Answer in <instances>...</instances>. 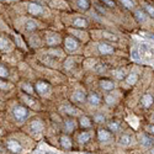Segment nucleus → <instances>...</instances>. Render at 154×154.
I'll list each match as a JSON object with an SVG mask.
<instances>
[{
    "mask_svg": "<svg viewBox=\"0 0 154 154\" xmlns=\"http://www.w3.org/2000/svg\"><path fill=\"white\" fill-rule=\"evenodd\" d=\"M104 37L107 38V40H110V41H117V37L115 36V35H112V33H109V32H105L104 33Z\"/></svg>",
    "mask_w": 154,
    "mask_h": 154,
    "instance_id": "34",
    "label": "nucleus"
},
{
    "mask_svg": "<svg viewBox=\"0 0 154 154\" xmlns=\"http://www.w3.org/2000/svg\"><path fill=\"white\" fill-rule=\"evenodd\" d=\"M74 127H75V122L73 120H67L64 122V128H66L67 132H72L74 130Z\"/></svg>",
    "mask_w": 154,
    "mask_h": 154,
    "instance_id": "25",
    "label": "nucleus"
},
{
    "mask_svg": "<svg viewBox=\"0 0 154 154\" xmlns=\"http://www.w3.org/2000/svg\"><path fill=\"white\" fill-rule=\"evenodd\" d=\"M144 11L149 16H153L154 17V6L149 5V4H144Z\"/></svg>",
    "mask_w": 154,
    "mask_h": 154,
    "instance_id": "30",
    "label": "nucleus"
},
{
    "mask_svg": "<svg viewBox=\"0 0 154 154\" xmlns=\"http://www.w3.org/2000/svg\"><path fill=\"white\" fill-rule=\"evenodd\" d=\"M137 79H138L137 73H131L130 75L127 76L126 82H127V84H130V85H134V84H136V82H137Z\"/></svg>",
    "mask_w": 154,
    "mask_h": 154,
    "instance_id": "23",
    "label": "nucleus"
},
{
    "mask_svg": "<svg viewBox=\"0 0 154 154\" xmlns=\"http://www.w3.org/2000/svg\"><path fill=\"white\" fill-rule=\"evenodd\" d=\"M140 143H142V146L146 148H150L154 144V140L148 136H142L140 137Z\"/></svg>",
    "mask_w": 154,
    "mask_h": 154,
    "instance_id": "13",
    "label": "nucleus"
},
{
    "mask_svg": "<svg viewBox=\"0 0 154 154\" xmlns=\"http://www.w3.org/2000/svg\"><path fill=\"white\" fill-rule=\"evenodd\" d=\"M12 113H14V117L17 121H23V120H26L27 116H29L27 109L23 107V106H15L14 110H12Z\"/></svg>",
    "mask_w": 154,
    "mask_h": 154,
    "instance_id": "1",
    "label": "nucleus"
},
{
    "mask_svg": "<svg viewBox=\"0 0 154 154\" xmlns=\"http://www.w3.org/2000/svg\"><path fill=\"white\" fill-rule=\"evenodd\" d=\"M23 101H25V104L29 105V106L32 107V109H36V107H37V102H36L33 99H31L30 96H23Z\"/></svg>",
    "mask_w": 154,
    "mask_h": 154,
    "instance_id": "24",
    "label": "nucleus"
},
{
    "mask_svg": "<svg viewBox=\"0 0 154 154\" xmlns=\"http://www.w3.org/2000/svg\"><path fill=\"white\" fill-rule=\"evenodd\" d=\"M100 86H101V89H104V90H112L115 88V84L111 80H101Z\"/></svg>",
    "mask_w": 154,
    "mask_h": 154,
    "instance_id": "17",
    "label": "nucleus"
},
{
    "mask_svg": "<svg viewBox=\"0 0 154 154\" xmlns=\"http://www.w3.org/2000/svg\"><path fill=\"white\" fill-rule=\"evenodd\" d=\"M113 76L117 80H122V79H125V73H123V70L116 69V70H113Z\"/></svg>",
    "mask_w": 154,
    "mask_h": 154,
    "instance_id": "29",
    "label": "nucleus"
},
{
    "mask_svg": "<svg viewBox=\"0 0 154 154\" xmlns=\"http://www.w3.org/2000/svg\"><path fill=\"white\" fill-rule=\"evenodd\" d=\"M46 42H47L48 46H57V45H59V42H60V37H59L58 35L52 33V35H49V36L47 37Z\"/></svg>",
    "mask_w": 154,
    "mask_h": 154,
    "instance_id": "9",
    "label": "nucleus"
},
{
    "mask_svg": "<svg viewBox=\"0 0 154 154\" xmlns=\"http://www.w3.org/2000/svg\"><path fill=\"white\" fill-rule=\"evenodd\" d=\"M121 4H122L126 9H128V10H131V9L134 8V3L132 2V0H121Z\"/></svg>",
    "mask_w": 154,
    "mask_h": 154,
    "instance_id": "27",
    "label": "nucleus"
},
{
    "mask_svg": "<svg viewBox=\"0 0 154 154\" xmlns=\"http://www.w3.org/2000/svg\"><path fill=\"white\" fill-rule=\"evenodd\" d=\"M22 89H23L25 91H27L29 94H32V91H33V90H32V86H31L30 84H23V85H22Z\"/></svg>",
    "mask_w": 154,
    "mask_h": 154,
    "instance_id": "35",
    "label": "nucleus"
},
{
    "mask_svg": "<svg viewBox=\"0 0 154 154\" xmlns=\"http://www.w3.org/2000/svg\"><path fill=\"white\" fill-rule=\"evenodd\" d=\"M149 130H150V132L154 134V126H150V128H149Z\"/></svg>",
    "mask_w": 154,
    "mask_h": 154,
    "instance_id": "40",
    "label": "nucleus"
},
{
    "mask_svg": "<svg viewBox=\"0 0 154 154\" xmlns=\"http://www.w3.org/2000/svg\"><path fill=\"white\" fill-rule=\"evenodd\" d=\"M64 46H66V48L69 51V52H75V51L79 48L78 41L73 37H67L66 40H64Z\"/></svg>",
    "mask_w": 154,
    "mask_h": 154,
    "instance_id": "2",
    "label": "nucleus"
},
{
    "mask_svg": "<svg viewBox=\"0 0 154 154\" xmlns=\"http://www.w3.org/2000/svg\"><path fill=\"white\" fill-rule=\"evenodd\" d=\"M27 10H29V12H30L31 15H35V16L41 15L42 12H43V8H42L40 4H36V3H31V4H29Z\"/></svg>",
    "mask_w": 154,
    "mask_h": 154,
    "instance_id": "4",
    "label": "nucleus"
},
{
    "mask_svg": "<svg viewBox=\"0 0 154 154\" xmlns=\"http://www.w3.org/2000/svg\"><path fill=\"white\" fill-rule=\"evenodd\" d=\"M0 49H2L3 52H6V51L10 49V42H9L8 38L0 37Z\"/></svg>",
    "mask_w": 154,
    "mask_h": 154,
    "instance_id": "16",
    "label": "nucleus"
},
{
    "mask_svg": "<svg viewBox=\"0 0 154 154\" xmlns=\"http://www.w3.org/2000/svg\"><path fill=\"white\" fill-rule=\"evenodd\" d=\"M109 128H110L111 131H113V132H117V131H119V128H120V125H119V122L112 121V122L109 123Z\"/></svg>",
    "mask_w": 154,
    "mask_h": 154,
    "instance_id": "32",
    "label": "nucleus"
},
{
    "mask_svg": "<svg viewBox=\"0 0 154 154\" xmlns=\"http://www.w3.org/2000/svg\"><path fill=\"white\" fill-rule=\"evenodd\" d=\"M79 123H80V126H82L83 128H90V127H91V120L89 119V117H86V116L80 117Z\"/></svg>",
    "mask_w": 154,
    "mask_h": 154,
    "instance_id": "19",
    "label": "nucleus"
},
{
    "mask_svg": "<svg viewBox=\"0 0 154 154\" xmlns=\"http://www.w3.org/2000/svg\"><path fill=\"white\" fill-rule=\"evenodd\" d=\"M95 122H97V123H101V122H105V116L104 115H101V113H97V115H95Z\"/></svg>",
    "mask_w": 154,
    "mask_h": 154,
    "instance_id": "33",
    "label": "nucleus"
},
{
    "mask_svg": "<svg viewBox=\"0 0 154 154\" xmlns=\"http://www.w3.org/2000/svg\"><path fill=\"white\" fill-rule=\"evenodd\" d=\"M97 48H99V52H100L101 54L107 56V54H112V53H113V47H112L111 45H109V43H104V42L99 43Z\"/></svg>",
    "mask_w": 154,
    "mask_h": 154,
    "instance_id": "5",
    "label": "nucleus"
},
{
    "mask_svg": "<svg viewBox=\"0 0 154 154\" xmlns=\"http://www.w3.org/2000/svg\"><path fill=\"white\" fill-rule=\"evenodd\" d=\"M0 152H2V147H0Z\"/></svg>",
    "mask_w": 154,
    "mask_h": 154,
    "instance_id": "41",
    "label": "nucleus"
},
{
    "mask_svg": "<svg viewBox=\"0 0 154 154\" xmlns=\"http://www.w3.org/2000/svg\"><path fill=\"white\" fill-rule=\"evenodd\" d=\"M85 99H86V95H85L84 91H82V90H75V91H74V94H73V100L78 101V102H84Z\"/></svg>",
    "mask_w": 154,
    "mask_h": 154,
    "instance_id": "11",
    "label": "nucleus"
},
{
    "mask_svg": "<svg viewBox=\"0 0 154 154\" xmlns=\"http://www.w3.org/2000/svg\"><path fill=\"white\" fill-rule=\"evenodd\" d=\"M25 29H26V31H35L37 29V23L33 21V20H27L26 23H25Z\"/></svg>",
    "mask_w": 154,
    "mask_h": 154,
    "instance_id": "21",
    "label": "nucleus"
},
{
    "mask_svg": "<svg viewBox=\"0 0 154 154\" xmlns=\"http://www.w3.org/2000/svg\"><path fill=\"white\" fill-rule=\"evenodd\" d=\"M30 130H31L33 133H40V132H42V130H43V125H42L41 121L33 120V121L30 123Z\"/></svg>",
    "mask_w": 154,
    "mask_h": 154,
    "instance_id": "7",
    "label": "nucleus"
},
{
    "mask_svg": "<svg viewBox=\"0 0 154 154\" xmlns=\"http://www.w3.org/2000/svg\"><path fill=\"white\" fill-rule=\"evenodd\" d=\"M134 17L139 21V22H146L148 20V16L147 14L143 11V10H136L134 11Z\"/></svg>",
    "mask_w": 154,
    "mask_h": 154,
    "instance_id": "12",
    "label": "nucleus"
},
{
    "mask_svg": "<svg viewBox=\"0 0 154 154\" xmlns=\"http://www.w3.org/2000/svg\"><path fill=\"white\" fill-rule=\"evenodd\" d=\"M101 2L109 8H115V2L113 0H101Z\"/></svg>",
    "mask_w": 154,
    "mask_h": 154,
    "instance_id": "36",
    "label": "nucleus"
},
{
    "mask_svg": "<svg viewBox=\"0 0 154 154\" xmlns=\"http://www.w3.org/2000/svg\"><path fill=\"white\" fill-rule=\"evenodd\" d=\"M62 111H64L67 115H75V113H76V110H75V109H73V107H72V106H69V105L63 106V107H62Z\"/></svg>",
    "mask_w": 154,
    "mask_h": 154,
    "instance_id": "28",
    "label": "nucleus"
},
{
    "mask_svg": "<svg viewBox=\"0 0 154 154\" xmlns=\"http://www.w3.org/2000/svg\"><path fill=\"white\" fill-rule=\"evenodd\" d=\"M106 69H107V67L105 66V64H99V66L96 67V72H99V73L106 72Z\"/></svg>",
    "mask_w": 154,
    "mask_h": 154,
    "instance_id": "37",
    "label": "nucleus"
},
{
    "mask_svg": "<svg viewBox=\"0 0 154 154\" xmlns=\"http://www.w3.org/2000/svg\"><path fill=\"white\" fill-rule=\"evenodd\" d=\"M73 25H74V27H78V29H85V27L88 26V21H86V20H84V19H82V17H78V19H75V20H74Z\"/></svg>",
    "mask_w": 154,
    "mask_h": 154,
    "instance_id": "15",
    "label": "nucleus"
},
{
    "mask_svg": "<svg viewBox=\"0 0 154 154\" xmlns=\"http://www.w3.org/2000/svg\"><path fill=\"white\" fill-rule=\"evenodd\" d=\"M97 138H99L100 142H107V140L111 138V134L107 130L101 128V130H99V132H97Z\"/></svg>",
    "mask_w": 154,
    "mask_h": 154,
    "instance_id": "8",
    "label": "nucleus"
},
{
    "mask_svg": "<svg viewBox=\"0 0 154 154\" xmlns=\"http://www.w3.org/2000/svg\"><path fill=\"white\" fill-rule=\"evenodd\" d=\"M6 147L9 150H11L12 153H20L22 150V147L21 144L17 142V140H14V139H10L6 142Z\"/></svg>",
    "mask_w": 154,
    "mask_h": 154,
    "instance_id": "3",
    "label": "nucleus"
},
{
    "mask_svg": "<svg viewBox=\"0 0 154 154\" xmlns=\"http://www.w3.org/2000/svg\"><path fill=\"white\" fill-rule=\"evenodd\" d=\"M9 86H8V84L6 83H4V82H2L0 80V89H3V90H5V89H8Z\"/></svg>",
    "mask_w": 154,
    "mask_h": 154,
    "instance_id": "39",
    "label": "nucleus"
},
{
    "mask_svg": "<svg viewBox=\"0 0 154 154\" xmlns=\"http://www.w3.org/2000/svg\"><path fill=\"white\" fill-rule=\"evenodd\" d=\"M76 4H78L79 9L82 10H89V8H90V2L89 0H78Z\"/></svg>",
    "mask_w": 154,
    "mask_h": 154,
    "instance_id": "22",
    "label": "nucleus"
},
{
    "mask_svg": "<svg viewBox=\"0 0 154 154\" xmlns=\"http://www.w3.org/2000/svg\"><path fill=\"white\" fill-rule=\"evenodd\" d=\"M88 101H89V104H90V105L97 106V105H100L101 99H100V96H99L96 93H91L90 95L88 96Z\"/></svg>",
    "mask_w": 154,
    "mask_h": 154,
    "instance_id": "10",
    "label": "nucleus"
},
{
    "mask_svg": "<svg viewBox=\"0 0 154 154\" xmlns=\"http://www.w3.org/2000/svg\"><path fill=\"white\" fill-rule=\"evenodd\" d=\"M60 144L63 148H66V149H70L72 148V140L68 136H62L60 137Z\"/></svg>",
    "mask_w": 154,
    "mask_h": 154,
    "instance_id": "14",
    "label": "nucleus"
},
{
    "mask_svg": "<svg viewBox=\"0 0 154 154\" xmlns=\"http://www.w3.org/2000/svg\"><path fill=\"white\" fill-rule=\"evenodd\" d=\"M36 90H37L38 94L45 95L46 93L49 91V85L46 82H37L36 83Z\"/></svg>",
    "mask_w": 154,
    "mask_h": 154,
    "instance_id": "6",
    "label": "nucleus"
},
{
    "mask_svg": "<svg viewBox=\"0 0 154 154\" xmlns=\"http://www.w3.org/2000/svg\"><path fill=\"white\" fill-rule=\"evenodd\" d=\"M120 144H122V146H130L131 144V137L128 134H123L120 138Z\"/></svg>",
    "mask_w": 154,
    "mask_h": 154,
    "instance_id": "26",
    "label": "nucleus"
},
{
    "mask_svg": "<svg viewBox=\"0 0 154 154\" xmlns=\"http://www.w3.org/2000/svg\"><path fill=\"white\" fill-rule=\"evenodd\" d=\"M153 104V96L149 95V94H146L142 96V105L144 107H149L150 105Z\"/></svg>",
    "mask_w": 154,
    "mask_h": 154,
    "instance_id": "18",
    "label": "nucleus"
},
{
    "mask_svg": "<svg viewBox=\"0 0 154 154\" xmlns=\"http://www.w3.org/2000/svg\"><path fill=\"white\" fill-rule=\"evenodd\" d=\"M105 101L107 102L109 105H112V104H115V99H113V97H112L111 95H109V96H107V97L105 99Z\"/></svg>",
    "mask_w": 154,
    "mask_h": 154,
    "instance_id": "38",
    "label": "nucleus"
},
{
    "mask_svg": "<svg viewBox=\"0 0 154 154\" xmlns=\"http://www.w3.org/2000/svg\"><path fill=\"white\" fill-rule=\"evenodd\" d=\"M89 139H90V133H88V132H82L78 136V142L82 144H85Z\"/></svg>",
    "mask_w": 154,
    "mask_h": 154,
    "instance_id": "20",
    "label": "nucleus"
},
{
    "mask_svg": "<svg viewBox=\"0 0 154 154\" xmlns=\"http://www.w3.org/2000/svg\"><path fill=\"white\" fill-rule=\"evenodd\" d=\"M9 76V70L4 67V66H0V78L2 79H5Z\"/></svg>",
    "mask_w": 154,
    "mask_h": 154,
    "instance_id": "31",
    "label": "nucleus"
}]
</instances>
